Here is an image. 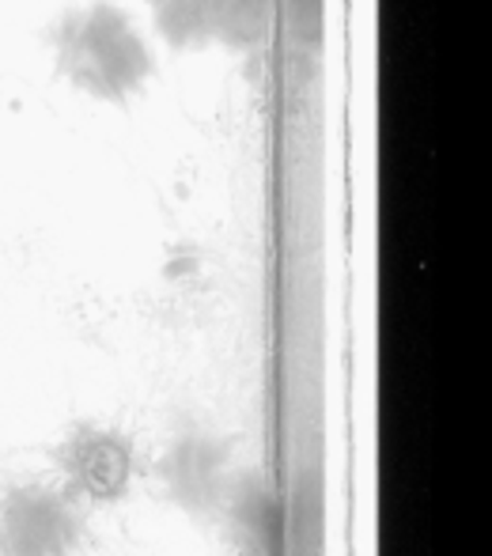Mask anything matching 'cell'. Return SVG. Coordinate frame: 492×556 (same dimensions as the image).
<instances>
[{"mask_svg": "<svg viewBox=\"0 0 492 556\" xmlns=\"http://www.w3.org/2000/svg\"><path fill=\"white\" fill-rule=\"evenodd\" d=\"M209 27L224 50H257L269 30V0H209Z\"/></svg>", "mask_w": 492, "mask_h": 556, "instance_id": "5", "label": "cell"}, {"mask_svg": "<svg viewBox=\"0 0 492 556\" xmlns=\"http://www.w3.org/2000/svg\"><path fill=\"white\" fill-rule=\"evenodd\" d=\"M228 451L209 435H186L167 451L160 477L167 496H175L190 511H213L228 489Z\"/></svg>", "mask_w": 492, "mask_h": 556, "instance_id": "4", "label": "cell"}, {"mask_svg": "<svg viewBox=\"0 0 492 556\" xmlns=\"http://www.w3.org/2000/svg\"><path fill=\"white\" fill-rule=\"evenodd\" d=\"M84 545L80 500L53 484H15L0 496V556H76Z\"/></svg>", "mask_w": 492, "mask_h": 556, "instance_id": "2", "label": "cell"}, {"mask_svg": "<svg viewBox=\"0 0 492 556\" xmlns=\"http://www.w3.org/2000/svg\"><path fill=\"white\" fill-rule=\"evenodd\" d=\"M152 12L155 35L171 50H205L213 46V27H209V0H144Z\"/></svg>", "mask_w": 492, "mask_h": 556, "instance_id": "6", "label": "cell"}, {"mask_svg": "<svg viewBox=\"0 0 492 556\" xmlns=\"http://www.w3.org/2000/svg\"><path fill=\"white\" fill-rule=\"evenodd\" d=\"M46 46L53 73L73 91L106 106L133 103L155 76L152 46L118 0L68 4L46 30Z\"/></svg>", "mask_w": 492, "mask_h": 556, "instance_id": "1", "label": "cell"}, {"mask_svg": "<svg viewBox=\"0 0 492 556\" xmlns=\"http://www.w3.org/2000/svg\"><path fill=\"white\" fill-rule=\"evenodd\" d=\"M58 469L65 473L61 489L80 504H114L133 481V446L122 432L103 425H80L61 440Z\"/></svg>", "mask_w": 492, "mask_h": 556, "instance_id": "3", "label": "cell"}]
</instances>
